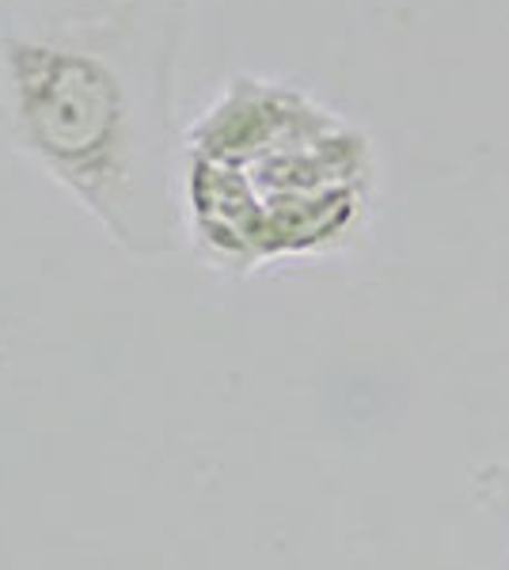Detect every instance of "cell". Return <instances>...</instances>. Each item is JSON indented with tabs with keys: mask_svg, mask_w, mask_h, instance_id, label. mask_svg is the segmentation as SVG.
I'll return each mask as SVG.
<instances>
[{
	"mask_svg": "<svg viewBox=\"0 0 509 570\" xmlns=\"http://www.w3.org/2000/svg\"><path fill=\"white\" fill-rule=\"evenodd\" d=\"M339 122L342 118L335 110L320 107L301 88L258 77H236L187 126L183 153L233 164V168L244 171L252 164L266 160V156H277L312 141V137H323Z\"/></svg>",
	"mask_w": 509,
	"mask_h": 570,
	"instance_id": "2",
	"label": "cell"
},
{
	"mask_svg": "<svg viewBox=\"0 0 509 570\" xmlns=\"http://www.w3.org/2000/svg\"><path fill=\"white\" fill-rule=\"evenodd\" d=\"M369 220V190L335 187L316 195L263 198V263L320 255L354 244Z\"/></svg>",
	"mask_w": 509,
	"mask_h": 570,
	"instance_id": "3",
	"label": "cell"
},
{
	"mask_svg": "<svg viewBox=\"0 0 509 570\" xmlns=\"http://www.w3.org/2000/svg\"><path fill=\"white\" fill-rule=\"evenodd\" d=\"M187 0H0V134L123 252L179 247Z\"/></svg>",
	"mask_w": 509,
	"mask_h": 570,
	"instance_id": "1",
	"label": "cell"
}]
</instances>
